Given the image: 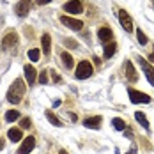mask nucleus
<instances>
[{"instance_id": "nucleus-9", "label": "nucleus", "mask_w": 154, "mask_h": 154, "mask_svg": "<svg viewBox=\"0 0 154 154\" xmlns=\"http://www.w3.org/2000/svg\"><path fill=\"white\" fill-rule=\"evenodd\" d=\"M29 11H30V0H20L14 7V13L21 18L29 14Z\"/></svg>"}, {"instance_id": "nucleus-6", "label": "nucleus", "mask_w": 154, "mask_h": 154, "mask_svg": "<svg viewBox=\"0 0 154 154\" xmlns=\"http://www.w3.org/2000/svg\"><path fill=\"white\" fill-rule=\"evenodd\" d=\"M119 21H121V25H122V29L126 32H133V20L124 9L119 11Z\"/></svg>"}, {"instance_id": "nucleus-32", "label": "nucleus", "mask_w": 154, "mask_h": 154, "mask_svg": "<svg viewBox=\"0 0 154 154\" xmlns=\"http://www.w3.org/2000/svg\"><path fill=\"white\" fill-rule=\"evenodd\" d=\"M59 154H67V152H66V151H64V149H62V151H60V152H59Z\"/></svg>"}, {"instance_id": "nucleus-15", "label": "nucleus", "mask_w": 154, "mask_h": 154, "mask_svg": "<svg viewBox=\"0 0 154 154\" xmlns=\"http://www.w3.org/2000/svg\"><path fill=\"white\" fill-rule=\"evenodd\" d=\"M7 138L11 140V142H20V140H23L21 129H18V128H11V129L7 131Z\"/></svg>"}, {"instance_id": "nucleus-17", "label": "nucleus", "mask_w": 154, "mask_h": 154, "mask_svg": "<svg viewBox=\"0 0 154 154\" xmlns=\"http://www.w3.org/2000/svg\"><path fill=\"white\" fill-rule=\"evenodd\" d=\"M135 119L142 124V128H143V129H147V131L151 129V124H149V121H147V117H145V113H143V112H137V113H135Z\"/></svg>"}, {"instance_id": "nucleus-14", "label": "nucleus", "mask_w": 154, "mask_h": 154, "mask_svg": "<svg viewBox=\"0 0 154 154\" xmlns=\"http://www.w3.org/2000/svg\"><path fill=\"white\" fill-rule=\"evenodd\" d=\"M101 117L99 115H94V117H89V119H85L83 121V126H87V128H91V129H97L99 128V124H101Z\"/></svg>"}, {"instance_id": "nucleus-28", "label": "nucleus", "mask_w": 154, "mask_h": 154, "mask_svg": "<svg viewBox=\"0 0 154 154\" xmlns=\"http://www.w3.org/2000/svg\"><path fill=\"white\" fill-rule=\"evenodd\" d=\"M35 2H37L39 5H46V4H50V2H51V0H35Z\"/></svg>"}, {"instance_id": "nucleus-16", "label": "nucleus", "mask_w": 154, "mask_h": 154, "mask_svg": "<svg viewBox=\"0 0 154 154\" xmlns=\"http://www.w3.org/2000/svg\"><path fill=\"white\" fill-rule=\"evenodd\" d=\"M41 43H43V53L45 55H50V51H51V37L48 34H43Z\"/></svg>"}, {"instance_id": "nucleus-10", "label": "nucleus", "mask_w": 154, "mask_h": 154, "mask_svg": "<svg viewBox=\"0 0 154 154\" xmlns=\"http://www.w3.org/2000/svg\"><path fill=\"white\" fill-rule=\"evenodd\" d=\"M23 73H25V78H27V83L32 85V83L35 82V78H37V71H35V67L29 64V66L23 67Z\"/></svg>"}, {"instance_id": "nucleus-8", "label": "nucleus", "mask_w": 154, "mask_h": 154, "mask_svg": "<svg viewBox=\"0 0 154 154\" xmlns=\"http://www.w3.org/2000/svg\"><path fill=\"white\" fill-rule=\"evenodd\" d=\"M34 147H35V138L34 137H27V138L23 140V143L20 145L18 154H30Z\"/></svg>"}, {"instance_id": "nucleus-27", "label": "nucleus", "mask_w": 154, "mask_h": 154, "mask_svg": "<svg viewBox=\"0 0 154 154\" xmlns=\"http://www.w3.org/2000/svg\"><path fill=\"white\" fill-rule=\"evenodd\" d=\"M64 45H66V46H71V48H76V43H73V39H66Z\"/></svg>"}, {"instance_id": "nucleus-1", "label": "nucleus", "mask_w": 154, "mask_h": 154, "mask_svg": "<svg viewBox=\"0 0 154 154\" xmlns=\"http://www.w3.org/2000/svg\"><path fill=\"white\" fill-rule=\"evenodd\" d=\"M23 94H25V83H23V80L18 78V80H14V83L7 91V101L13 103V105H18L21 101Z\"/></svg>"}, {"instance_id": "nucleus-29", "label": "nucleus", "mask_w": 154, "mask_h": 154, "mask_svg": "<svg viewBox=\"0 0 154 154\" xmlns=\"http://www.w3.org/2000/svg\"><path fill=\"white\" fill-rule=\"evenodd\" d=\"M126 154H137V147L133 145V147H131V149H129V151H128Z\"/></svg>"}, {"instance_id": "nucleus-22", "label": "nucleus", "mask_w": 154, "mask_h": 154, "mask_svg": "<svg viewBox=\"0 0 154 154\" xmlns=\"http://www.w3.org/2000/svg\"><path fill=\"white\" fill-rule=\"evenodd\" d=\"M46 119H48V121H50L51 124H53V126H57V128H60V126H62L60 121H59V119H57V117H55L51 112H48V110H46Z\"/></svg>"}, {"instance_id": "nucleus-23", "label": "nucleus", "mask_w": 154, "mask_h": 154, "mask_svg": "<svg viewBox=\"0 0 154 154\" xmlns=\"http://www.w3.org/2000/svg\"><path fill=\"white\" fill-rule=\"evenodd\" d=\"M39 55H41V51H39V50H35V48L29 51V59H30L32 62H37V60H39Z\"/></svg>"}, {"instance_id": "nucleus-30", "label": "nucleus", "mask_w": 154, "mask_h": 154, "mask_svg": "<svg viewBox=\"0 0 154 154\" xmlns=\"http://www.w3.org/2000/svg\"><path fill=\"white\" fill-rule=\"evenodd\" d=\"M4 145H5V143H4V140L0 138V151H2V149H4Z\"/></svg>"}, {"instance_id": "nucleus-2", "label": "nucleus", "mask_w": 154, "mask_h": 154, "mask_svg": "<svg viewBox=\"0 0 154 154\" xmlns=\"http://www.w3.org/2000/svg\"><path fill=\"white\" fill-rule=\"evenodd\" d=\"M94 69H92V64L89 60H82L80 64H78L76 71H75V76L78 78V80H85V78L92 76Z\"/></svg>"}, {"instance_id": "nucleus-24", "label": "nucleus", "mask_w": 154, "mask_h": 154, "mask_svg": "<svg viewBox=\"0 0 154 154\" xmlns=\"http://www.w3.org/2000/svg\"><path fill=\"white\" fill-rule=\"evenodd\" d=\"M137 37H138V43H140V45H147V41H149V39H147V35L140 30V29L137 30Z\"/></svg>"}, {"instance_id": "nucleus-20", "label": "nucleus", "mask_w": 154, "mask_h": 154, "mask_svg": "<svg viewBox=\"0 0 154 154\" xmlns=\"http://www.w3.org/2000/svg\"><path fill=\"white\" fill-rule=\"evenodd\" d=\"M60 57H62L64 66H66L67 69H71V67H73V57H71L69 53H66V51H64V53H60Z\"/></svg>"}, {"instance_id": "nucleus-5", "label": "nucleus", "mask_w": 154, "mask_h": 154, "mask_svg": "<svg viewBox=\"0 0 154 154\" xmlns=\"http://www.w3.org/2000/svg\"><path fill=\"white\" fill-rule=\"evenodd\" d=\"M138 64H140V67L143 69V73H145V76L149 80V83L154 87V67L145 59H142V57H138Z\"/></svg>"}, {"instance_id": "nucleus-7", "label": "nucleus", "mask_w": 154, "mask_h": 154, "mask_svg": "<svg viewBox=\"0 0 154 154\" xmlns=\"http://www.w3.org/2000/svg\"><path fill=\"white\" fill-rule=\"evenodd\" d=\"M60 23L66 25V27H69L71 30H80L83 27V21L75 20V18H69V16H60Z\"/></svg>"}, {"instance_id": "nucleus-18", "label": "nucleus", "mask_w": 154, "mask_h": 154, "mask_svg": "<svg viewBox=\"0 0 154 154\" xmlns=\"http://www.w3.org/2000/svg\"><path fill=\"white\" fill-rule=\"evenodd\" d=\"M115 53V43H106L105 45V59H112V55Z\"/></svg>"}, {"instance_id": "nucleus-4", "label": "nucleus", "mask_w": 154, "mask_h": 154, "mask_svg": "<svg viewBox=\"0 0 154 154\" xmlns=\"http://www.w3.org/2000/svg\"><path fill=\"white\" fill-rule=\"evenodd\" d=\"M64 11L66 13H71V14H82L83 11V4L80 0H69L64 4Z\"/></svg>"}, {"instance_id": "nucleus-12", "label": "nucleus", "mask_w": 154, "mask_h": 154, "mask_svg": "<svg viewBox=\"0 0 154 154\" xmlns=\"http://www.w3.org/2000/svg\"><path fill=\"white\" fill-rule=\"evenodd\" d=\"M97 37H99V41L108 43V41H112L113 32H112V29H108V27H101V29L97 30Z\"/></svg>"}, {"instance_id": "nucleus-26", "label": "nucleus", "mask_w": 154, "mask_h": 154, "mask_svg": "<svg viewBox=\"0 0 154 154\" xmlns=\"http://www.w3.org/2000/svg\"><path fill=\"white\" fill-rule=\"evenodd\" d=\"M39 82H41V83H48V73L46 71H43V73L39 75Z\"/></svg>"}, {"instance_id": "nucleus-25", "label": "nucleus", "mask_w": 154, "mask_h": 154, "mask_svg": "<svg viewBox=\"0 0 154 154\" xmlns=\"http://www.w3.org/2000/svg\"><path fill=\"white\" fill-rule=\"evenodd\" d=\"M30 119H29V117H27V119H21V122H20V126H21V128H23V129H29V128H30Z\"/></svg>"}, {"instance_id": "nucleus-31", "label": "nucleus", "mask_w": 154, "mask_h": 154, "mask_svg": "<svg viewBox=\"0 0 154 154\" xmlns=\"http://www.w3.org/2000/svg\"><path fill=\"white\" fill-rule=\"evenodd\" d=\"M151 60L154 62V48H152V53H151Z\"/></svg>"}, {"instance_id": "nucleus-13", "label": "nucleus", "mask_w": 154, "mask_h": 154, "mask_svg": "<svg viewBox=\"0 0 154 154\" xmlns=\"http://www.w3.org/2000/svg\"><path fill=\"white\" fill-rule=\"evenodd\" d=\"M16 41H18V35H16L14 32H9L4 39H2V48H11V46H14L16 45Z\"/></svg>"}, {"instance_id": "nucleus-19", "label": "nucleus", "mask_w": 154, "mask_h": 154, "mask_svg": "<svg viewBox=\"0 0 154 154\" xmlns=\"http://www.w3.org/2000/svg\"><path fill=\"white\" fill-rule=\"evenodd\" d=\"M20 119V112H16V110H9L7 113H5V121L7 122H14Z\"/></svg>"}, {"instance_id": "nucleus-21", "label": "nucleus", "mask_w": 154, "mask_h": 154, "mask_svg": "<svg viewBox=\"0 0 154 154\" xmlns=\"http://www.w3.org/2000/svg\"><path fill=\"white\" fill-rule=\"evenodd\" d=\"M112 126L117 129V131H122L124 128H126V122H124L122 119H119V117H115V119H112Z\"/></svg>"}, {"instance_id": "nucleus-3", "label": "nucleus", "mask_w": 154, "mask_h": 154, "mask_svg": "<svg viewBox=\"0 0 154 154\" xmlns=\"http://www.w3.org/2000/svg\"><path fill=\"white\" fill-rule=\"evenodd\" d=\"M128 94H129V99L131 103L138 105V103H151V96L145 92H140V91H135V89H128Z\"/></svg>"}, {"instance_id": "nucleus-11", "label": "nucleus", "mask_w": 154, "mask_h": 154, "mask_svg": "<svg viewBox=\"0 0 154 154\" xmlns=\"http://www.w3.org/2000/svg\"><path fill=\"white\" fill-rule=\"evenodd\" d=\"M124 71H126V76L129 82H137V71H135V67H133V62L131 60H126L124 62Z\"/></svg>"}]
</instances>
